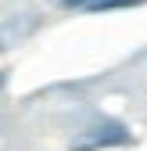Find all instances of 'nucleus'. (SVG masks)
<instances>
[{
    "instance_id": "f257e3e1",
    "label": "nucleus",
    "mask_w": 147,
    "mask_h": 151,
    "mask_svg": "<svg viewBox=\"0 0 147 151\" xmlns=\"http://www.w3.org/2000/svg\"><path fill=\"white\" fill-rule=\"evenodd\" d=\"M101 144H129V133H126V126H118V122L101 126V129H97V137L90 140L86 147H101Z\"/></svg>"
},
{
    "instance_id": "f03ea898",
    "label": "nucleus",
    "mask_w": 147,
    "mask_h": 151,
    "mask_svg": "<svg viewBox=\"0 0 147 151\" xmlns=\"http://www.w3.org/2000/svg\"><path fill=\"white\" fill-rule=\"evenodd\" d=\"M143 0H93L86 11H129V7H140Z\"/></svg>"
},
{
    "instance_id": "7ed1b4c3",
    "label": "nucleus",
    "mask_w": 147,
    "mask_h": 151,
    "mask_svg": "<svg viewBox=\"0 0 147 151\" xmlns=\"http://www.w3.org/2000/svg\"><path fill=\"white\" fill-rule=\"evenodd\" d=\"M58 4H61V7H68V11H86L93 0H58Z\"/></svg>"
}]
</instances>
